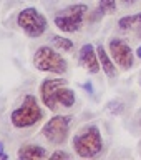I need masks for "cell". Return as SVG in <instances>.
<instances>
[{"label":"cell","instance_id":"cell-2","mask_svg":"<svg viewBox=\"0 0 141 160\" xmlns=\"http://www.w3.org/2000/svg\"><path fill=\"white\" fill-rule=\"evenodd\" d=\"M43 118V110L38 105L35 95L28 93L23 97V102L10 113V122L15 128H28L37 125Z\"/></svg>","mask_w":141,"mask_h":160},{"label":"cell","instance_id":"cell-19","mask_svg":"<svg viewBox=\"0 0 141 160\" xmlns=\"http://www.w3.org/2000/svg\"><path fill=\"white\" fill-rule=\"evenodd\" d=\"M136 57H138V58H141V45H139L138 50H136Z\"/></svg>","mask_w":141,"mask_h":160},{"label":"cell","instance_id":"cell-12","mask_svg":"<svg viewBox=\"0 0 141 160\" xmlns=\"http://www.w3.org/2000/svg\"><path fill=\"white\" fill-rule=\"evenodd\" d=\"M57 100H58L60 105L70 108V107L75 105V102H77V97H75V92L72 88H68L67 85H62V87L58 88V92H57Z\"/></svg>","mask_w":141,"mask_h":160},{"label":"cell","instance_id":"cell-3","mask_svg":"<svg viewBox=\"0 0 141 160\" xmlns=\"http://www.w3.org/2000/svg\"><path fill=\"white\" fill-rule=\"evenodd\" d=\"M88 13V5L85 3H75V5H68L63 10L57 12L53 18V23L57 25L58 30H62L65 33H73L77 30L82 28L83 20Z\"/></svg>","mask_w":141,"mask_h":160},{"label":"cell","instance_id":"cell-10","mask_svg":"<svg viewBox=\"0 0 141 160\" xmlns=\"http://www.w3.org/2000/svg\"><path fill=\"white\" fill-rule=\"evenodd\" d=\"M18 158H30V160H40V158H47L48 153L43 147H40L37 143H25L18 148L17 152Z\"/></svg>","mask_w":141,"mask_h":160},{"label":"cell","instance_id":"cell-9","mask_svg":"<svg viewBox=\"0 0 141 160\" xmlns=\"http://www.w3.org/2000/svg\"><path fill=\"white\" fill-rule=\"evenodd\" d=\"M78 62L80 65H83L90 73H98L101 65H100V58H98V52L92 43H85L80 48L78 53Z\"/></svg>","mask_w":141,"mask_h":160},{"label":"cell","instance_id":"cell-1","mask_svg":"<svg viewBox=\"0 0 141 160\" xmlns=\"http://www.w3.org/2000/svg\"><path fill=\"white\" fill-rule=\"evenodd\" d=\"M73 150L82 158H93L101 153L103 138L96 125H87L73 137Z\"/></svg>","mask_w":141,"mask_h":160},{"label":"cell","instance_id":"cell-4","mask_svg":"<svg viewBox=\"0 0 141 160\" xmlns=\"http://www.w3.org/2000/svg\"><path fill=\"white\" fill-rule=\"evenodd\" d=\"M33 65L40 72L58 73V75L67 72V60L47 45L37 48V52L33 55Z\"/></svg>","mask_w":141,"mask_h":160},{"label":"cell","instance_id":"cell-20","mask_svg":"<svg viewBox=\"0 0 141 160\" xmlns=\"http://www.w3.org/2000/svg\"><path fill=\"white\" fill-rule=\"evenodd\" d=\"M123 2H126V3H128V2H138V0H123Z\"/></svg>","mask_w":141,"mask_h":160},{"label":"cell","instance_id":"cell-8","mask_svg":"<svg viewBox=\"0 0 141 160\" xmlns=\"http://www.w3.org/2000/svg\"><path fill=\"white\" fill-rule=\"evenodd\" d=\"M62 85H67V80L63 78H45L40 83V97L45 107H48L52 112H57L58 108V100H57V92Z\"/></svg>","mask_w":141,"mask_h":160},{"label":"cell","instance_id":"cell-22","mask_svg":"<svg viewBox=\"0 0 141 160\" xmlns=\"http://www.w3.org/2000/svg\"><path fill=\"white\" fill-rule=\"evenodd\" d=\"M139 125H141V122H139Z\"/></svg>","mask_w":141,"mask_h":160},{"label":"cell","instance_id":"cell-7","mask_svg":"<svg viewBox=\"0 0 141 160\" xmlns=\"http://www.w3.org/2000/svg\"><path fill=\"white\" fill-rule=\"evenodd\" d=\"M108 50L115 63L121 68H131L134 62V55L131 47L121 38H111L108 42Z\"/></svg>","mask_w":141,"mask_h":160},{"label":"cell","instance_id":"cell-17","mask_svg":"<svg viewBox=\"0 0 141 160\" xmlns=\"http://www.w3.org/2000/svg\"><path fill=\"white\" fill-rule=\"evenodd\" d=\"M0 158H2V160H7V158H8V155L5 153V147H3V142H2V140H0Z\"/></svg>","mask_w":141,"mask_h":160},{"label":"cell","instance_id":"cell-15","mask_svg":"<svg viewBox=\"0 0 141 160\" xmlns=\"http://www.w3.org/2000/svg\"><path fill=\"white\" fill-rule=\"evenodd\" d=\"M98 10L101 13H108V15L115 13L116 12V0H100Z\"/></svg>","mask_w":141,"mask_h":160},{"label":"cell","instance_id":"cell-13","mask_svg":"<svg viewBox=\"0 0 141 160\" xmlns=\"http://www.w3.org/2000/svg\"><path fill=\"white\" fill-rule=\"evenodd\" d=\"M118 27L120 30H129V28H141V12L126 15L118 20Z\"/></svg>","mask_w":141,"mask_h":160},{"label":"cell","instance_id":"cell-16","mask_svg":"<svg viewBox=\"0 0 141 160\" xmlns=\"http://www.w3.org/2000/svg\"><path fill=\"white\" fill-rule=\"evenodd\" d=\"M50 158H65V160H70L72 158V155L68 152H65V150H57V152H53L50 155Z\"/></svg>","mask_w":141,"mask_h":160},{"label":"cell","instance_id":"cell-21","mask_svg":"<svg viewBox=\"0 0 141 160\" xmlns=\"http://www.w3.org/2000/svg\"><path fill=\"white\" fill-rule=\"evenodd\" d=\"M138 37H141V30H139V32H138Z\"/></svg>","mask_w":141,"mask_h":160},{"label":"cell","instance_id":"cell-18","mask_svg":"<svg viewBox=\"0 0 141 160\" xmlns=\"http://www.w3.org/2000/svg\"><path fill=\"white\" fill-rule=\"evenodd\" d=\"M83 88L87 90V92H90V93H93V85L90 83V82H87V83H83Z\"/></svg>","mask_w":141,"mask_h":160},{"label":"cell","instance_id":"cell-6","mask_svg":"<svg viewBox=\"0 0 141 160\" xmlns=\"http://www.w3.org/2000/svg\"><path fill=\"white\" fill-rule=\"evenodd\" d=\"M72 117L70 115H55L43 125L42 135L53 145H62L68 137Z\"/></svg>","mask_w":141,"mask_h":160},{"label":"cell","instance_id":"cell-5","mask_svg":"<svg viewBox=\"0 0 141 160\" xmlns=\"http://www.w3.org/2000/svg\"><path fill=\"white\" fill-rule=\"evenodd\" d=\"M17 25L30 38H37L40 35H43L45 30H47V18L35 7H27L18 12Z\"/></svg>","mask_w":141,"mask_h":160},{"label":"cell","instance_id":"cell-11","mask_svg":"<svg viewBox=\"0 0 141 160\" xmlns=\"http://www.w3.org/2000/svg\"><path fill=\"white\" fill-rule=\"evenodd\" d=\"M96 52H98V58H100V65H101V68H103V72L108 75L110 78L115 77L116 75V67H115V63H113V60L110 58V53L106 52V48L103 47L101 43L96 45Z\"/></svg>","mask_w":141,"mask_h":160},{"label":"cell","instance_id":"cell-14","mask_svg":"<svg viewBox=\"0 0 141 160\" xmlns=\"http://www.w3.org/2000/svg\"><path fill=\"white\" fill-rule=\"evenodd\" d=\"M53 40V45L60 50H63V52H72L73 50V42L70 38H65V37H60V35H55L52 38Z\"/></svg>","mask_w":141,"mask_h":160}]
</instances>
